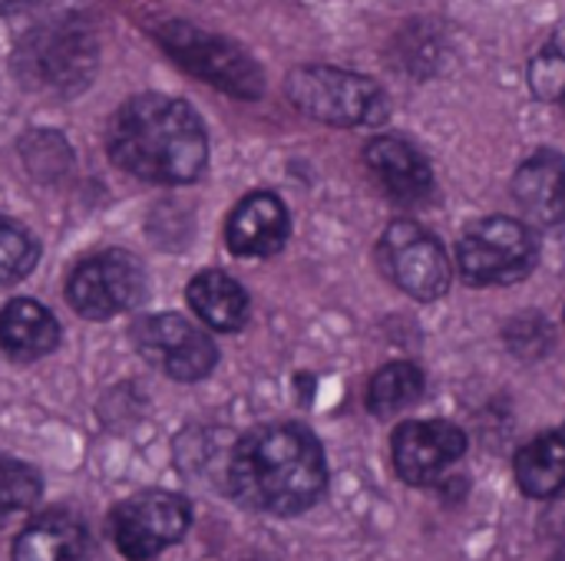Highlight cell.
<instances>
[{"mask_svg": "<svg viewBox=\"0 0 565 561\" xmlns=\"http://www.w3.org/2000/svg\"><path fill=\"white\" fill-rule=\"evenodd\" d=\"M235 499L255 513L291 519L308 513L328 489L324 450L298 423H271L245 433L228 460Z\"/></svg>", "mask_w": 565, "mask_h": 561, "instance_id": "1", "label": "cell"}, {"mask_svg": "<svg viewBox=\"0 0 565 561\" xmlns=\"http://www.w3.org/2000/svg\"><path fill=\"white\" fill-rule=\"evenodd\" d=\"M106 145L119 169L146 182H192L209 162V139L195 109L159 93L122 103L106 129Z\"/></svg>", "mask_w": 565, "mask_h": 561, "instance_id": "2", "label": "cell"}, {"mask_svg": "<svg viewBox=\"0 0 565 561\" xmlns=\"http://www.w3.org/2000/svg\"><path fill=\"white\" fill-rule=\"evenodd\" d=\"M291 103L328 126H377L387 119L384 89L361 73L338 66H298L288 73Z\"/></svg>", "mask_w": 565, "mask_h": 561, "instance_id": "3", "label": "cell"}, {"mask_svg": "<svg viewBox=\"0 0 565 561\" xmlns=\"http://www.w3.org/2000/svg\"><path fill=\"white\" fill-rule=\"evenodd\" d=\"M540 258L536 235L516 218H480L457 241V268L473 288H500L523 281Z\"/></svg>", "mask_w": 565, "mask_h": 561, "instance_id": "4", "label": "cell"}, {"mask_svg": "<svg viewBox=\"0 0 565 561\" xmlns=\"http://www.w3.org/2000/svg\"><path fill=\"white\" fill-rule=\"evenodd\" d=\"M162 50L192 76L205 79L209 86H218L228 96L238 99H258L265 89L262 66L235 43L218 33H205L192 23H166L159 26Z\"/></svg>", "mask_w": 565, "mask_h": 561, "instance_id": "5", "label": "cell"}, {"mask_svg": "<svg viewBox=\"0 0 565 561\" xmlns=\"http://www.w3.org/2000/svg\"><path fill=\"white\" fill-rule=\"evenodd\" d=\"M66 298L76 314L89 321H109L132 311L146 298V271L129 251H96L73 268L66 281Z\"/></svg>", "mask_w": 565, "mask_h": 561, "instance_id": "6", "label": "cell"}, {"mask_svg": "<svg viewBox=\"0 0 565 561\" xmlns=\"http://www.w3.org/2000/svg\"><path fill=\"white\" fill-rule=\"evenodd\" d=\"M192 522V509L175 493H139L109 516V539L129 561H149L172 549Z\"/></svg>", "mask_w": 565, "mask_h": 561, "instance_id": "7", "label": "cell"}, {"mask_svg": "<svg viewBox=\"0 0 565 561\" xmlns=\"http://www.w3.org/2000/svg\"><path fill=\"white\" fill-rule=\"evenodd\" d=\"M377 258L384 274L417 301H437L450 288V261L417 222H394L381 235Z\"/></svg>", "mask_w": 565, "mask_h": 561, "instance_id": "8", "label": "cell"}, {"mask_svg": "<svg viewBox=\"0 0 565 561\" xmlns=\"http://www.w3.org/2000/svg\"><path fill=\"white\" fill-rule=\"evenodd\" d=\"M132 341L149 364L162 367L172 380L185 384L209 377L218 360L212 337L179 314L139 317L132 324Z\"/></svg>", "mask_w": 565, "mask_h": 561, "instance_id": "9", "label": "cell"}, {"mask_svg": "<svg viewBox=\"0 0 565 561\" xmlns=\"http://www.w3.org/2000/svg\"><path fill=\"white\" fill-rule=\"evenodd\" d=\"M463 453H467V436L460 427L447 420L401 423L391 440L394 470L407 486H434Z\"/></svg>", "mask_w": 565, "mask_h": 561, "instance_id": "10", "label": "cell"}, {"mask_svg": "<svg viewBox=\"0 0 565 561\" xmlns=\"http://www.w3.org/2000/svg\"><path fill=\"white\" fill-rule=\"evenodd\" d=\"M20 63H26V73L36 83H46L53 89L83 86L96 66V43L79 23H50L30 36Z\"/></svg>", "mask_w": 565, "mask_h": 561, "instance_id": "11", "label": "cell"}, {"mask_svg": "<svg viewBox=\"0 0 565 561\" xmlns=\"http://www.w3.org/2000/svg\"><path fill=\"white\" fill-rule=\"evenodd\" d=\"M288 212L278 195L271 192H252L245 195L225 225L228 251L238 258H268L285 248L288 241Z\"/></svg>", "mask_w": 565, "mask_h": 561, "instance_id": "12", "label": "cell"}, {"mask_svg": "<svg viewBox=\"0 0 565 561\" xmlns=\"http://www.w3.org/2000/svg\"><path fill=\"white\" fill-rule=\"evenodd\" d=\"M364 162L371 169V175L377 179V185L404 205H417L424 198H430L434 192V172L430 162L404 139L397 136H377L367 142L364 149Z\"/></svg>", "mask_w": 565, "mask_h": 561, "instance_id": "13", "label": "cell"}, {"mask_svg": "<svg viewBox=\"0 0 565 561\" xmlns=\"http://www.w3.org/2000/svg\"><path fill=\"white\" fill-rule=\"evenodd\" d=\"M513 198L533 225L556 228L565 222V159L559 152H536L513 175Z\"/></svg>", "mask_w": 565, "mask_h": 561, "instance_id": "14", "label": "cell"}, {"mask_svg": "<svg viewBox=\"0 0 565 561\" xmlns=\"http://www.w3.org/2000/svg\"><path fill=\"white\" fill-rule=\"evenodd\" d=\"M89 536L79 519L66 513H46L23 526L13 542V561H86Z\"/></svg>", "mask_w": 565, "mask_h": 561, "instance_id": "15", "label": "cell"}, {"mask_svg": "<svg viewBox=\"0 0 565 561\" xmlns=\"http://www.w3.org/2000/svg\"><path fill=\"white\" fill-rule=\"evenodd\" d=\"M56 344H60V324L43 304L17 298L0 311V350L7 357L40 360L53 354Z\"/></svg>", "mask_w": 565, "mask_h": 561, "instance_id": "16", "label": "cell"}, {"mask_svg": "<svg viewBox=\"0 0 565 561\" xmlns=\"http://www.w3.org/2000/svg\"><path fill=\"white\" fill-rule=\"evenodd\" d=\"M185 301L192 314L212 331H238L248 317V294L245 288L228 278L225 271H202L189 281Z\"/></svg>", "mask_w": 565, "mask_h": 561, "instance_id": "17", "label": "cell"}, {"mask_svg": "<svg viewBox=\"0 0 565 561\" xmlns=\"http://www.w3.org/2000/svg\"><path fill=\"white\" fill-rule=\"evenodd\" d=\"M513 473L530 499L559 496L565 489V433H543L526 443L513 460Z\"/></svg>", "mask_w": 565, "mask_h": 561, "instance_id": "18", "label": "cell"}, {"mask_svg": "<svg viewBox=\"0 0 565 561\" xmlns=\"http://www.w3.org/2000/svg\"><path fill=\"white\" fill-rule=\"evenodd\" d=\"M420 397H424V374L417 364H407V360L384 364L367 384V410L381 420L404 413Z\"/></svg>", "mask_w": 565, "mask_h": 561, "instance_id": "19", "label": "cell"}, {"mask_svg": "<svg viewBox=\"0 0 565 561\" xmlns=\"http://www.w3.org/2000/svg\"><path fill=\"white\" fill-rule=\"evenodd\" d=\"M40 476L33 466L13 460V456H0V529L20 516L30 513L40 499Z\"/></svg>", "mask_w": 565, "mask_h": 561, "instance_id": "20", "label": "cell"}, {"mask_svg": "<svg viewBox=\"0 0 565 561\" xmlns=\"http://www.w3.org/2000/svg\"><path fill=\"white\" fill-rule=\"evenodd\" d=\"M40 258V248L26 228L0 215V284L23 281Z\"/></svg>", "mask_w": 565, "mask_h": 561, "instance_id": "21", "label": "cell"}, {"mask_svg": "<svg viewBox=\"0 0 565 561\" xmlns=\"http://www.w3.org/2000/svg\"><path fill=\"white\" fill-rule=\"evenodd\" d=\"M530 83L540 99H565V30H559L533 60Z\"/></svg>", "mask_w": 565, "mask_h": 561, "instance_id": "22", "label": "cell"}, {"mask_svg": "<svg viewBox=\"0 0 565 561\" xmlns=\"http://www.w3.org/2000/svg\"><path fill=\"white\" fill-rule=\"evenodd\" d=\"M26 3H33V0H0V13L20 10V7H26Z\"/></svg>", "mask_w": 565, "mask_h": 561, "instance_id": "23", "label": "cell"}, {"mask_svg": "<svg viewBox=\"0 0 565 561\" xmlns=\"http://www.w3.org/2000/svg\"><path fill=\"white\" fill-rule=\"evenodd\" d=\"M559 561H565V552H563V559H559Z\"/></svg>", "mask_w": 565, "mask_h": 561, "instance_id": "24", "label": "cell"}]
</instances>
